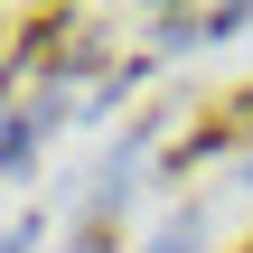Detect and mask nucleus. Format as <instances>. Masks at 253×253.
Instances as JSON below:
<instances>
[{
    "instance_id": "1",
    "label": "nucleus",
    "mask_w": 253,
    "mask_h": 253,
    "mask_svg": "<svg viewBox=\"0 0 253 253\" xmlns=\"http://www.w3.org/2000/svg\"><path fill=\"white\" fill-rule=\"evenodd\" d=\"M235 141H253V84L225 94V103H207V113L188 122V141L169 150V169H197V160H216V150H235Z\"/></svg>"
},
{
    "instance_id": "2",
    "label": "nucleus",
    "mask_w": 253,
    "mask_h": 253,
    "mask_svg": "<svg viewBox=\"0 0 253 253\" xmlns=\"http://www.w3.org/2000/svg\"><path fill=\"white\" fill-rule=\"evenodd\" d=\"M235 253H253V235H244V244H235Z\"/></svg>"
}]
</instances>
